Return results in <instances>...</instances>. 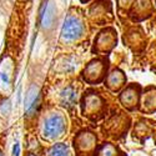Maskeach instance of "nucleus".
Masks as SVG:
<instances>
[{"mask_svg": "<svg viewBox=\"0 0 156 156\" xmlns=\"http://www.w3.org/2000/svg\"><path fill=\"white\" fill-rule=\"evenodd\" d=\"M65 129V124H64V119L60 115H51L45 120L44 122V135L46 137H56L59 135H61V133Z\"/></svg>", "mask_w": 156, "mask_h": 156, "instance_id": "nucleus-1", "label": "nucleus"}, {"mask_svg": "<svg viewBox=\"0 0 156 156\" xmlns=\"http://www.w3.org/2000/svg\"><path fill=\"white\" fill-rule=\"evenodd\" d=\"M83 31V27L80 21L77 20L76 18H68L64 23V27L61 30L62 37L66 39V40H73V39L77 37Z\"/></svg>", "mask_w": 156, "mask_h": 156, "instance_id": "nucleus-2", "label": "nucleus"}, {"mask_svg": "<svg viewBox=\"0 0 156 156\" xmlns=\"http://www.w3.org/2000/svg\"><path fill=\"white\" fill-rule=\"evenodd\" d=\"M61 98H62V102L65 105H73L75 102V91L71 89V87H68L66 90H64L62 94H61Z\"/></svg>", "mask_w": 156, "mask_h": 156, "instance_id": "nucleus-3", "label": "nucleus"}, {"mask_svg": "<svg viewBox=\"0 0 156 156\" xmlns=\"http://www.w3.org/2000/svg\"><path fill=\"white\" fill-rule=\"evenodd\" d=\"M50 156H69L68 149L64 145H56L53 147V150H51Z\"/></svg>", "mask_w": 156, "mask_h": 156, "instance_id": "nucleus-4", "label": "nucleus"}, {"mask_svg": "<svg viewBox=\"0 0 156 156\" xmlns=\"http://www.w3.org/2000/svg\"><path fill=\"white\" fill-rule=\"evenodd\" d=\"M0 156H2V151H0Z\"/></svg>", "mask_w": 156, "mask_h": 156, "instance_id": "nucleus-5", "label": "nucleus"}]
</instances>
